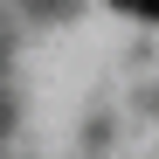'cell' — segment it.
Returning a JSON list of instances; mask_svg holds the SVG:
<instances>
[{"instance_id":"cell-1","label":"cell","mask_w":159,"mask_h":159,"mask_svg":"<svg viewBox=\"0 0 159 159\" xmlns=\"http://www.w3.org/2000/svg\"><path fill=\"white\" fill-rule=\"evenodd\" d=\"M118 7H131V14H145V21H159V0H118Z\"/></svg>"}]
</instances>
